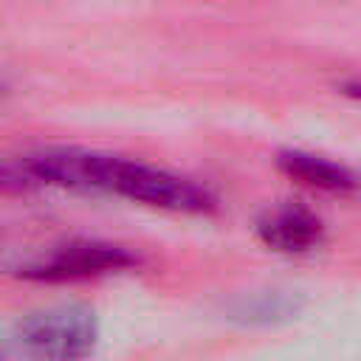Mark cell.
I'll return each instance as SVG.
<instances>
[{
	"label": "cell",
	"mask_w": 361,
	"mask_h": 361,
	"mask_svg": "<svg viewBox=\"0 0 361 361\" xmlns=\"http://www.w3.org/2000/svg\"><path fill=\"white\" fill-rule=\"evenodd\" d=\"M90 189L113 192L118 197L178 214H206L217 206L206 186L183 175L102 152H90Z\"/></svg>",
	"instance_id": "1"
},
{
	"label": "cell",
	"mask_w": 361,
	"mask_h": 361,
	"mask_svg": "<svg viewBox=\"0 0 361 361\" xmlns=\"http://www.w3.org/2000/svg\"><path fill=\"white\" fill-rule=\"evenodd\" d=\"M14 344L31 361H87L99 344V322L85 305L42 307L14 324Z\"/></svg>",
	"instance_id": "2"
},
{
	"label": "cell",
	"mask_w": 361,
	"mask_h": 361,
	"mask_svg": "<svg viewBox=\"0 0 361 361\" xmlns=\"http://www.w3.org/2000/svg\"><path fill=\"white\" fill-rule=\"evenodd\" d=\"M138 265V257L116 243L104 240H71L54 248L48 257L20 268V276L28 282H76L87 276L116 274Z\"/></svg>",
	"instance_id": "3"
},
{
	"label": "cell",
	"mask_w": 361,
	"mask_h": 361,
	"mask_svg": "<svg viewBox=\"0 0 361 361\" xmlns=\"http://www.w3.org/2000/svg\"><path fill=\"white\" fill-rule=\"evenodd\" d=\"M257 237L262 245L279 254H307L324 240V226L316 212L299 203H282L268 209L257 220Z\"/></svg>",
	"instance_id": "4"
},
{
	"label": "cell",
	"mask_w": 361,
	"mask_h": 361,
	"mask_svg": "<svg viewBox=\"0 0 361 361\" xmlns=\"http://www.w3.org/2000/svg\"><path fill=\"white\" fill-rule=\"evenodd\" d=\"M276 166L288 178H293V180H299V183H305L310 189L327 192V195H350V192H355L361 186L358 175L350 172L344 164H336V161H330L324 155H313V152H305V149L279 152L276 155Z\"/></svg>",
	"instance_id": "5"
},
{
	"label": "cell",
	"mask_w": 361,
	"mask_h": 361,
	"mask_svg": "<svg viewBox=\"0 0 361 361\" xmlns=\"http://www.w3.org/2000/svg\"><path fill=\"white\" fill-rule=\"evenodd\" d=\"M296 307L299 305L293 302V296L271 290V293H257V296L231 302L228 313L234 322H243V324H274V322L293 316Z\"/></svg>",
	"instance_id": "6"
},
{
	"label": "cell",
	"mask_w": 361,
	"mask_h": 361,
	"mask_svg": "<svg viewBox=\"0 0 361 361\" xmlns=\"http://www.w3.org/2000/svg\"><path fill=\"white\" fill-rule=\"evenodd\" d=\"M39 183L31 178V172L23 166V161H0V195H25L34 192Z\"/></svg>",
	"instance_id": "7"
},
{
	"label": "cell",
	"mask_w": 361,
	"mask_h": 361,
	"mask_svg": "<svg viewBox=\"0 0 361 361\" xmlns=\"http://www.w3.org/2000/svg\"><path fill=\"white\" fill-rule=\"evenodd\" d=\"M341 90L350 96V99H355V102H361V79H353V82H344L341 85Z\"/></svg>",
	"instance_id": "8"
},
{
	"label": "cell",
	"mask_w": 361,
	"mask_h": 361,
	"mask_svg": "<svg viewBox=\"0 0 361 361\" xmlns=\"http://www.w3.org/2000/svg\"><path fill=\"white\" fill-rule=\"evenodd\" d=\"M0 93H3V82H0Z\"/></svg>",
	"instance_id": "9"
}]
</instances>
